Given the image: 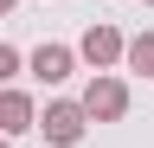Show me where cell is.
I'll use <instances>...</instances> for the list:
<instances>
[{
    "instance_id": "cell-3",
    "label": "cell",
    "mask_w": 154,
    "mask_h": 148,
    "mask_svg": "<svg viewBox=\"0 0 154 148\" xmlns=\"http://www.w3.org/2000/svg\"><path fill=\"white\" fill-rule=\"evenodd\" d=\"M77 58H84L90 71H109V65H122V32H116V26H90L84 39H77Z\"/></svg>"
},
{
    "instance_id": "cell-5",
    "label": "cell",
    "mask_w": 154,
    "mask_h": 148,
    "mask_svg": "<svg viewBox=\"0 0 154 148\" xmlns=\"http://www.w3.org/2000/svg\"><path fill=\"white\" fill-rule=\"evenodd\" d=\"M71 71H77V52H71V45H38V52H32V77H38V84H64Z\"/></svg>"
},
{
    "instance_id": "cell-9",
    "label": "cell",
    "mask_w": 154,
    "mask_h": 148,
    "mask_svg": "<svg viewBox=\"0 0 154 148\" xmlns=\"http://www.w3.org/2000/svg\"><path fill=\"white\" fill-rule=\"evenodd\" d=\"M0 148H13V142H7V135H0Z\"/></svg>"
},
{
    "instance_id": "cell-2",
    "label": "cell",
    "mask_w": 154,
    "mask_h": 148,
    "mask_svg": "<svg viewBox=\"0 0 154 148\" xmlns=\"http://www.w3.org/2000/svg\"><path fill=\"white\" fill-rule=\"evenodd\" d=\"M32 129H45L51 148H77V142H84V129H90V116H84L71 97H58V103H45V109L32 116Z\"/></svg>"
},
{
    "instance_id": "cell-1",
    "label": "cell",
    "mask_w": 154,
    "mask_h": 148,
    "mask_svg": "<svg viewBox=\"0 0 154 148\" xmlns=\"http://www.w3.org/2000/svg\"><path fill=\"white\" fill-rule=\"evenodd\" d=\"M77 109H84L90 122H122L128 116V84L109 77V71H96V77L84 84V97H77Z\"/></svg>"
},
{
    "instance_id": "cell-10",
    "label": "cell",
    "mask_w": 154,
    "mask_h": 148,
    "mask_svg": "<svg viewBox=\"0 0 154 148\" xmlns=\"http://www.w3.org/2000/svg\"><path fill=\"white\" fill-rule=\"evenodd\" d=\"M148 7H154V0H148Z\"/></svg>"
},
{
    "instance_id": "cell-8",
    "label": "cell",
    "mask_w": 154,
    "mask_h": 148,
    "mask_svg": "<svg viewBox=\"0 0 154 148\" xmlns=\"http://www.w3.org/2000/svg\"><path fill=\"white\" fill-rule=\"evenodd\" d=\"M7 7H13V0H0V13H7Z\"/></svg>"
},
{
    "instance_id": "cell-4",
    "label": "cell",
    "mask_w": 154,
    "mask_h": 148,
    "mask_svg": "<svg viewBox=\"0 0 154 148\" xmlns=\"http://www.w3.org/2000/svg\"><path fill=\"white\" fill-rule=\"evenodd\" d=\"M32 116H38V103L26 97V90H0V135H26V129H32Z\"/></svg>"
},
{
    "instance_id": "cell-7",
    "label": "cell",
    "mask_w": 154,
    "mask_h": 148,
    "mask_svg": "<svg viewBox=\"0 0 154 148\" xmlns=\"http://www.w3.org/2000/svg\"><path fill=\"white\" fill-rule=\"evenodd\" d=\"M13 77H19V52H13V45H0V84H13Z\"/></svg>"
},
{
    "instance_id": "cell-6",
    "label": "cell",
    "mask_w": 154,
    "mask_h": 148,
    "mask_svg": "<svg viewBox=\"0 0 154 148\" xmlns=\"http://www.w3.org/2000/svg\"><path fill=\"white\" fill-rule=\"evenodd\" d=\"M122 65L135 71V77H154V32H135V39H122Z\"/></svg>"
}]
</instances>
